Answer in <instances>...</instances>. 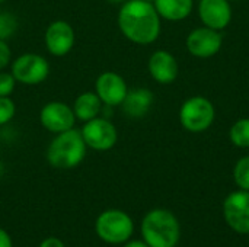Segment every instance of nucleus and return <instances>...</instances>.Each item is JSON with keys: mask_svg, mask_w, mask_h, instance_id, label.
I'll return each mask as SVG.
<instances>
[{"mask_svg": "<svg viewBox=\"0 0 249 247\" xmlns=\"http://www.w3.org/2000/svg\"><path fill=\"white\" fill-rule=\"evenodd\" d=\"M214 105L203 96H193L187 99L179 109L181 125L193 134L204 132L209 130L214 122Z\"/></svg>", "mask_w": 249, "mask_h": 247, "instance_id": "nucleus-5", "label": "nucleus"}, {"mask_svg": "<svg viewBox=\"0 0 249 247\" xmlns=\"http://www.w3.org/2000/svg\"><path fill=\"white\" fill-rule=\"evenodd\" d=\"M198 15L204 26L222 31L232 20V6L229 0H200Z\"/></svg>", "mask_w": 249, "mask_h": 247, "instance_id": "nucleus-13", "label": "nucleus"}, {"mask_svg": "<svg viewBox=\"0 0 249 247\" xmlns=\"http://www.w3.org/2000/svg\"><path fill=\"white\" fill-rule=\"evenodd\" d=\"M18 29V19L10 12H0V39L7 41Z\"/></svg>", "mask_w": 249, "mask_h": 247, "instance_id": "nucleus-20", "label": "nucleus"}, {"mask_svg": "<svg viewBox=\"0 0 249 247\" xmlns=\"http://www.w3.org/2000/svg\"><path fill=\"white\" fill-rule=\"evenodd\" d=\"M39 247H66L58 237H47L41 242Z\"/></svg>", "mask_w": 249, "mask_h": 247, "instance_id": "nucleus-24", "label": "nucleus"}, {"mask_svg": "<svg viewBox=\"0 0 249 247\" xmlns=\"http://www.w3.org/2000/svg\"><path fill=\"white\" fill-rule=\"evenodd\" d=\"M16 114V105L10 96H0V127L9 124Z\"/></svg>", "mask_w": 249, "mask_h": 247, "instance_id": "nucleus-21", "label": "nucleus"}, {"mask_svg": "<svg viewBox=\"0 0 249 247\" xmlns=\"http://www.w3.org/2000/svg\"><path fill=\"white\" fill-rule=\"evenodd\" d=\"M233 179L239 189L249 191V156L239 159L233 169Z\"/></svg>", "mask_w": 249, "mask_h": 247, "instance_id": "nucleus-19", "label": "nucleus"}, {"mask_svg": "<svg viewBox=\"0 0 249 247\" xmlns=\"http://www.w3.org/2000/svg\"><path fill=\"white\" fill-rule=\"evenodd\" d=\"M0 247H13L12 243V237L9 236V233L3 229H0Z\"/></svg>", "mask_w": 249, "mask_h": 247, "instance_id": "nucleus-25", "label": "nucleus"}, {"mask_svg": "<svg viewBox=\"0 0 249 247\" xmlns=\"http://www.w3.org/2000/svg\"><path fill=\"white\" fill-rule=\"evenodd\" d=\"M80 132L88 148L95 151H108L114 148L118 141L117 127L107 116H96L83 122Z\"/></svg>", "mask_w": 249, "mask_h": 247, "instance_id": "nucleus-7", "label": "nucleus"}, {"mask_svg": "<svg viewBox=\"0 0 249 247\" xmlns=\"http://www.w3.org/2000/svg\"><path fill=\"white\" fill-rule=\"evenodd\" d=\"M12 63V49L7 41L0 39V71L4 70Z\"/></svg>", "mask_w": 249, "mask_h": 247, "instance_id": "nucleus-23", "label": "nucleus"}, {"mask_svg": "<svg viewBox=\"0 0 249 247\" xmlns=\"http://www.w3.org/2000/svg\"><path fill=\"white\" fill-rule=\"evenodd\" d=\"M102 105L104 103L101 102L99 96L95 92H83L74 99L71 108H73L76 119L82 122H88L99 116L102 111Z\"/></svg>", "mask_w": 249, "mask_h": 247, "instance_id": "nucleus-16", "label": "nucleus"}, {"mask_svg": "<svg viewBox=\"0 0 249 247\" xmlns=\"http://www.w3.org/2000/svg\"><path fill=\"white\" fill-rule=\"evenodd\" d=\"M1 172H3V166H1V163H0V175H1Z\"/></svg>", "mask_w": 249, "mask_h": 247, "instance_id": "nucleus-28", "label": "nucleus"}, {"mask_svg": "<svg viewBox=\"0 0 249 247\" xmlns=\"http://www.w3.org/2000/svg\"><path fill=\"white\" fill-rule=\"evenodd\" d=\"M12 76L16 83L25 86L41 84L50 74V64L45 57L35 52H25L12 61Z\"/></svg>", "mask_w": 249, "mask_h": 247, "instance_id": "nucleus-6", "label": "nucleus"}, {"mask_svg": "<svg viewBox=\"0 0 249 247\" xmlns=\"http://www.w3.org/2000/svg\"><path fill=\"white\" fill-rule=\"evenodd\" d=\"M117 22L123 35L139 45L153 44L160 35V16L150 1L125 0Z\"/></svg>", "mask_w": 249, "mask_h": 247, "instance_id": "nucleus-1", "label": "nucleus"}, {"mask_svg": "<svg viewBox=\"0 0 249 247\" xmlns=\"http://www.w3.org/2000/svg\"><path fill=\"white\" fill-rule=\"evenodd\" d=\"M149 73L152 79L160 84H171L172 82L177 80L178 73H179V66L177 58L163 49L155 51L147 63Z\"/></svg>", "mask_w": 249, "mask_h": 247, "instance_id": "nucleus-14", "label": "nucleus"}, {"mask_svg": "<svg viewBox=\"0 0 249 247\" xmlns=\"http://www.w3.org/2000/svg\"><path fill=\"white\" fill-rule=\"evenodd\" d=\"M144 1H150V3H153L155 0H144Z\"/></svg>", "mask_w": 249, "mask_h": 247, "instance_id": "nucleus-29", "label": "nucleus"}, {"mask_svg": "<svg viewBox=\"0 0 249 247\" xmlns=\"http://www.w3.org/2000/svg\"><path fill=\"white\" fill-rule=\"evenodd\" d=\"M108 1H111V3H124L125 0H108Z\"/></svg>", "mask_w": 249, "mask_h": 247, "instance_id": "nucleus-27", "label": "nucleus"}, {"mask_svg": "<svg viewBox=\"0 0 249 247\" xmlns=\"http://www.w3.org/2000/svg\"><path fill=\"white\" fill-rule=\"evenodd\" d=\"M39 122L47 131L53 134H60L74 127L76 116L71 106L60 100H53L41 108Z\"/></svg>", "mask_w": 249, "mask_h": 247, "instance_id": "nucleus-9", "label": "nucleus"}, {"mask_svg": "<svg viewBox=\"0 0 249 247\" xmlns=\"http://www.w3.org/2000/svg\"><path fill=\"white\" fill-rule=\"evenodd\" d=\"M223 44V36L220 31L212 29L209 26L197 28L187 36V49L190 54L198 58H210L216 55Z\"/></svg>", "mask_w": 249, "mask_h": 247, "instance_id": "nucleus-11", "label": "nucleus"}, {"mask_svg": "<svg viewBox=\"0 0 249 247\" xmlns=\"http://www.w3.org/2000/svg\"><path fill=\"white\" fill-rule=\"evenodd\" d=\"M226 224L239 234H249V191H235L223 202Z\"/></svg>", "mask_w": 249, "mask_h": 247, "instance_id": "nucleus-8", "label": "nucleus"}, {"mask_svg": "<svg viewBox=\"0 0 249 247\" xmlns=\"http://www.w3.org/2000/svg\"><path fill=\"white\" fill-rule=\"evenodd\" d=\"M76 41L74 29L67 20H54L51 22L44 35V42L48 52L54 57H64L67 55Z\"/></svg>", "mask_w": 249, "mask_h": 247, "instance_id": "nucleus-10", "label": "nucleus"}, {"mask_svg": "<svg viewBox=\"0 0 249 247\" xmlns=\"http://www.w3.org/2000/svg\"><path fill=\"white\" fill-rule=\"evenodd\" d=\"M142 237L150 247H177L181 237L179 221L168 210H152L142 221Z\"/></svg>", "mask_w": 249, "mask_h": 247, "instance_id": "nucleus-2", "label": "nucleus"}, {"mask_svg": "<svg viewBox=\"0 0 249 247\" xmlns=\"http://www.w3.org/2000/svg\"><path fill=\"white\" fill-rule=\"evenodd\" d=\"M160 17L166 20H182L193 12V0H155L153 1Z\"/></svg>", "mask_w": 249, "mask_h": 247, "instance_id": "nucleus-17", "label": "nucleus"}, {"mask_svg": "<svg viewBox=\"0 0 249 247\" xmlns=\"http://www.w3.org/2000/svg\"><path fill=\"white\" fill-rule=\"evenodd\" d=\"M88 146L79 130H67L55 134L47 148L48 163L61 170L77 167L86 157Z\"/></svg>", "mask_w": 249, "mask_h": 247, "instance_id": "nucleus-3", "label": "nucleus"}, {"mask_svg": "<svg viewBox=\"0 0 249 247\" xmlns=\"http://www.w3.org/2000/svg\"><path fill=\"white\" fill-rule=\"evenodd\" d=\"M229 138L233 146L239 148H249V118H242L232 125Z\"/></svg>", "mask_w": 249, "mask_h": 247, "instance_id": "nucleus-18", "label": "nucleus"}, {"mask_svg": "<svg viewBox=\"0 0 249 247\" xmlns=\"http://www.w3.org/2000/svg\"><path fill=\"white\" fill-rule=\"evenodd\" d=\"M1 1H6V0H0V3H1Z\"/></svg>", "mask_w": 249, "mask_h": 247, "instance_id": "nucleus-30", "label": "nucleus"}, {"mask_svg": "<svg viewBox=\"0 0 249 247\" xmlns=\"http://www.w3.org/2000/svg\"><path fill=\"white\" fill-rule=\"evenodd\" d=\"M128 92L127 83L115 71H104L95 82V93L105 106H120Z\"/></svg>", "mask_w": 249, "mask_h": 247, "instance_id": "nucleus-12", "label": "nucleus"}, {"mask_svg": "<svg viewBox=\"0 0 249 247\" xmlns=\"http://www.w3.org/2000/svg\"><path fill=\"white\" fill-rule=\"evenodd\" d=\"M95 230L102 242L108 245H124L133 236L134 223L121 210H107L96 218Z\"/></svg>", "mask_w": 249, "mask_h": 247, "instance_id": "nucleus-4", "label": "nucleus"}, {"mask_svg": "<svg viewBox=\"0 0 249 247\" xmlns=\"http://www.w3.org/2000/svg\"><path fill=\"white\" fill-rule=\"evenodd\" d=\"M153 92L146 87H136L127 92L125 99L121 103L123 112L133 119H140L147 115L153 105Z\"/></svg>", "mask_w": 249, "mask_h": 247, "instance_id": "nucleus-15", "label": "nucleus"}, {"mask_svg": "<svg viewBox=\"0 0 249 247\" xmlns=\"http://www.w3.org/2000/svg\"><path fill=\"white\" fill-rule=\"evenodd\" d=\"M124 247H150L144 240H131V242H125Z\"/></svg>", "mask_w": 249, "mask_h": 247, "instance_id": "nucleus-26", "label": "nucleus"}, {"mask_svg": "<svg viewBox=\"0 0 249 247\" xmlns=\"http://www.w3.org/2000/svg\"><path fill=\"white\" fill-rule=\"evenodd\" d=\"M16 87V80L12 73L0 71V96H10Z\"/></svg>", "mask_w": 249, "mask_h": 247, "instance_id": "nucleus-22", "label": "nucleus"}]
</instances>
